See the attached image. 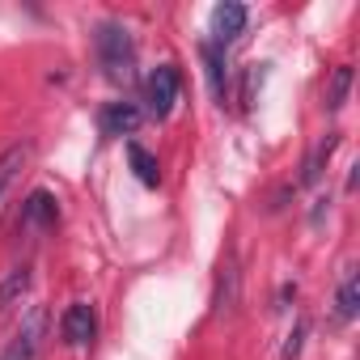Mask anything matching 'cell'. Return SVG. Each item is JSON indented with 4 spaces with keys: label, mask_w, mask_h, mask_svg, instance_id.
<instances>
[{
    "label": "cell",
    "mask_w": 360,
    "mask_h": 360,
    "mask_svg": "<svg viewBox=\"0 0 360 360\" xmlns=\"http://www.w3.org/2000/svg\"><path fill=\"white\" fill-rule=\"evenodd\" d=\"M127 161H131V169H136V178H140L144 187H157L161 183V165H157V157L144 144H127Z\"/></svg>",
    "instance_id": "obj_13"
},
{
    "label": "cell",
    "mask_w": 360,
    "mask_h": 360,
    "mask_svg": "<svg viewBox=\"0 0 360 360\" xmlns=\"http://www.w3.org/2000/svg\"><path fill=\"white\" fill-rule=\"evenodd\" d=\"M200 56H204V64H208V85H212V98H217V102H225V47L204 43V47H200Z\"/></svg>",
    "instance_id": "obj_12"
},
{
    "label": "cell",
    "mask_w": 360,
    "mask_h": 360,
    "mask_svg": "<svg viewBox=\"0 0 360 360\" xmlns=\"http://www.w3.org/2000/svg\"><path fill=\"white\" fill-rule=\"evenodd\" d=\"M47 326H51L47 305H34V309L22 318V326L13 330L9 347L0 352V360H34V356L43 352V343H47Z\"/></svg>",
    "instance_id": "obj_2"
},
{
    "label": "cell",
    "mask_w": 360,
    "mask_h": 360,
    "mask_svg": "<svg viewBox=\"0 0 360 360\" xmlns=\"http://www.w3.org/2000/svg\"><path fill=\"white\" fill-rule=\"evenodd\" d=\"M339 148V131H330L326 140H318V148L305 157V165H301V178H297V187H309V183H318L322 178V165L330 161V153Z\"/></svg>",
    "instance_id": "obj_9"
},
{
    "label": "cell",
    "mask_w": 360,
    "mask_h": 360,
    "mask_svg": "<svg viewBox=\"0 0 360 360\" xmlns=\"http://www.w3.org/2000/svg\"><path fill=\"white\" fill-rule=\"evenodd\" d=\"M26 161H30V144H13V148L0 153V200L9 195V187L18 183V174L26 169Z\"/></svg>",
    "instance_id": "obj_10"
},
{
    "label": "cell",
    "mask_w": 360,
    "mask_h": 360,
    "mask_svg": "<svg viewBox=\"0 0 360 360\" xmlns=\"http://www.w3.org/2000/svg\"><path fill=\"white\" fill-rule=\"evenodd\" d=\"M356 314H360V271L356 267H343L339 288H335V318L339 322H352Z\"/></svg>",
    "instance_id": "obj_8"
},
{
    "label": "cell",
    "mask_w": 360,
    "mask_h": 360,
    "mask_svg": "<svg viewBox=\"0 0 360 360\" xmlns=\"http://www.w3.org/2000/svg\"><path fill=\"white\" fill-rule=\"evenodd\" d=\"M94 51H98V68L110 85L136 81V43H131L123 22H102L94 30Z\"/></svg>",
    "instance_id": "obj_1"
},
{
    "label": "cell",
    "mask_w": 360,
    "mask_h": 360,
    "mask_svg": "<svg viewBox=\"0 0 360 360\" xmlns=\"http://www.w3.org/2000/svg\"><path fill=\"white\" fill-rule=\"evenodd\" d=\"M94 330H98L94 305L72 301V305L64 309V318H60V335H64V343H68V347H85V343H94Z\"/></svg>",
    "instance_id": "obj_5"
},
{
    "label": "cell",
    "mask_w": 360,
    "mask_h": 360,
    "mask_svg": "<svg viewBox=\"0 0 360 360\" xmlns=\"http://www.w3.org/2000/svg\"><path fill=\"white\" fill-rule=\"evenodd\" d=\"M347 94H352V64H339L326 81V110H339L347 102Z\"/></svg>",
    "instance_id": "obj_14"
},
{
    "label": "cell",
    "mask_w": 360,
    "mask_h": 360,
    "mask_svg": "<svg viewBox=\"0 0 360 360\" xmlns=\"http://www.w3.org/2000/svg\"><path fill=\"white\" fill-rule=\"evenodd\" d=\"M301 339H305V322L292 326V335H288V343H284V360H292V356L301 352Z\"/></svg>",
    "instance_id": "obj_15"
},
{
    "label": "cell",
    "mask_w": 360,
    "mask_h": 360,
    "mask_svg": "<svg viewBox=\"0 0 360 360\" xmlns=\"http://www.w3.org/2000/svg\"><path fill=\"white\" fill-rule=\"evenodd\" d=\"M140 119H144V110L136 102H106L98 115V127H102V136H131L140 127Z\"/></svg>",
    "instance_id": "obj_7"
},
{
    "label": "cell",
    "mask_w": 360,
    "mask_h": 360,
    "mask_svg": "<svg viewBox=\"0 0 360 360\" xmlns=\"http://www.w3.org/2000/svg\"><path fill=\"white\" fill-rule=\"evenodd\" d=\"M30 292V267H13L0 280V314H9L13 305H22V297Z\"/></svg>",
    "instance_id": "obj_11"
},
{
    "label": "cell",
    "mask_w": 360,
    "mask_h": 360,
    "mask_svg": "<svg viewBox=\"0 0 360 360\" xmlns=\"http://www.w3.org/2000/svg\"><path fill=\"white\" fill-rule=\"evenodd\" d=\"M178 89H183V77H178L174 64H161L144 77V110L153 119H169L174 102H178Z\"/></svg>",
    "instance_id": "obj_3"
},
{
    "label": "cell",
    "mask_w": 360,
    "mask_h": 360,
    "mask_svg": "<svg viewBox=\"0 0 360 360\" xmlns=\"http://www.w3.org/2000/svg\"><path fill=\"white\" fill-rule=\"evenodd\" d=\"M246 5H233V0H225V5H217L212 9V39L208 43H217V47H229L242 30H246Z\"/></svg>",
    "instance_id": "obj_6"
},
{
    "label": "cell",
    "mask_w": 360,
    "mask_h": 360,
    "mask_svg": "<svg viewBox=\"0 0 360 360\" xmlns=\"http://www.w3.org/2000/svg\"><path fill=\"white\" fill-rule=\"evenodd\" d=\"M60 221V208H56V195L51 191H30V200L22 204V229L26 233H51Z\"/></svg>",
    "instance_id": "obj_4"
}]
</instances>
